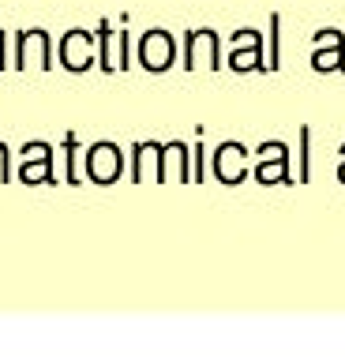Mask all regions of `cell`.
<instances>
[{"mask_svg": "<svg viewBox=\"0 0 345 360\" xmlns=\"http://www.w3.org/2000/svg\"><path fill=\"white\" fill-rule=\"evenodd\" d=\"M169 53H173V45H169V38H165L162 30H154V34L143 38V64L154 68V72H162V68L169 64Z\"/></svg>", "mask_w": 345, "mask_h": 360, "instance_id": "6da1fadb", "label": "cell"}, {"mask_svg": "<svg viewBox=\"0 0 345 360\" xmlns=\"http://www.w3.org/2000/svg\"><path fill=\"white\" fill-rule=\"evenodd\" d=\"M91 169H94V176L98 180H109L117 173V150L113 146H98L94 158H91Z\"/></svg>", "mask_w": 345, "mask_h": 360, "instance_id": "7a4b0ae2", "label": "cell"}, {"mask_svg": "<svg viewBox=\"0 0 345 360\" xmlns=\"http://www.w3.org/2000/svg\"><path fill=\"white\" fill-rule=\"evenodd\" d=\"M83 53H86V38H83V30H75L72 38H68V60H72L68 68H86V56Z\"/></svg>", "mask_w": 345, "mask_h": 360, "instance_id": "3957f363", "label": "cell"}, {"mask_svg": "<svg viewBox=\"0 0 345 360\" xmlns=\"http://www.w3.org/2000/svg\"><path fill=\"white\" fill-rule=\"evenodd\" d=\"M315 68H319V72L341 68V41H330V53H319V56H315Z\"/></svg>", "mask_w": 345, "mask_h": 360, "instance_id": "277c9868", "label": "cell"}, {"mask_svg": "<svg viewBox=\"0 0 345 360\" xmlns=\"http://www.w3.org/2000/svg\"><path fill=\"white\" fill-rule=\"evenodd\" d=\"M338 176H341V180H345V165H341V173H338Z\"/></svg>", "mask_w": 345, "mask_h": 360, "instance_id": "5b68a950", "label": "cell"}]
</instances>
